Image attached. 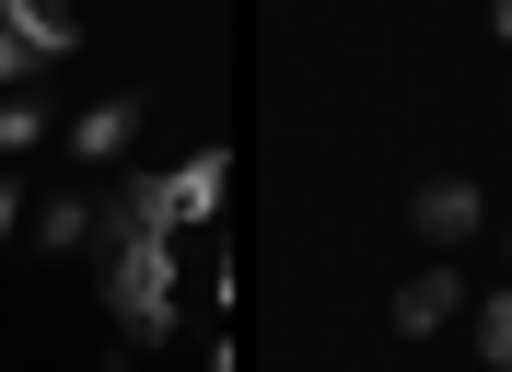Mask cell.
I'll list each match as a JSON object with an SVG mask.
<instances>
[{
	"instance_id": "6da1fadb",
	"label": "cell",
	"mask_w": 512,
	"mask_h": 372,
	"mask_svg": "<svg viewBox=\"0 0 512 372\" xmlns=\"http://www.w3.org/2000/svg\"><path fill=\"white\" fill-rule=\"evenodd\" d=\"M117 314L128 326H163V245H128L117 256Z\"/></svg>"
},
{
	"instance_id": "7a4b0ae2",
	"label": "cell",
	"mask_w": 512,
	"mask_h": 372,
	"mask_svg": "<svg viewBox=\"0 0 512 372\" xmlns=\"http://www.w3.org/2000/svg\"><path fill=\"white\" fill-rule=\"evenodd\" d=\"M419 233H431V245H466V233H478V186L431 175V186H419Z\"/></svg>"
},
{
	"instance_id": "3957f363",
	"label": "cell",
	"mask_w": 512,
	"mask_h": 372,
	"mask_svg": "<svg viewBox=\"0 0 512 372\" xmlns=\"http://www.w3.org/2000/svg\"><path fill=\"white\" fill-rule=\"evenodd\" d=\"M454 303H466V291H454V268H419L408 291H396V326H408V338H431V326H454Z\"/></svg>"
},
{
	"instance_id": "277c9868",
	"label": "cell",
	"mask_w": 512,
	"mask_h": 372,
	"mask_svg": "<svg viewBox=\"0 0 512 372\" xmlns=\"http://www.w3.org/2000/svg\"><path fill=\"white\" fill-rule=\"evenodd\" d=\"M128 128H140V93H117V105H94V117H82V152H117V140H128Z\"/></svg>"
},
{
	"instance_id": "5b68a950",
	"label": "cell",
	"mask_w": 512,
	"mask_h": 372,
	"mask_svg": "<svg viewBox=\"0 0 512 372\" xmlns=\"http://www.w3.org/2000/svg\"><path fill=\"white\" fill-rule=\"evenodd\" d=\"M478 349H489V372H512V291L478 314Z\"/></svg>"
},
{
	"instance_id": "8992f818",
	"label": "cell",
	"mask_w": 512,
	"mask_h": 372,
	"mask_svg": "<svg viewBox=\"0 0 512 372\" xmlns=\"http://www.w3.org/2000/svg\"><path fill=\"white\" fill-rule=\"evenodd\" d=\"M35 128H47V105H0V152H24Z\"/></svg>"
},
{
	"instance_id": "52a82bcc",
	"label": "cell",
	"mask_w": 512,
	"mask_h": 372,
	"mask_svg": "<svg viewBox=\"0 0 512 372\" xmlns=\"http://www.w3.org/2000/svg\"><path fill=\"white\" fill-rule=\"evenodd\" d=\"M12 221H24V186H0V245H12Z\"/></svg>"
},
{
	"instance_id": "ba28073f",
	"label": "cell",
	"mask_w": 512,
	"mask_h": 372,
	"mask_svg": "<svg viewBox=\"0 0 512 372\" xmlns=\"http://www.w3.org/2000/svg\"><path fill=\"white\" fill-rule=\"evenodd\" d=\"M0 82H12V47H0Z\"/></svg>"
}]
</instances>
